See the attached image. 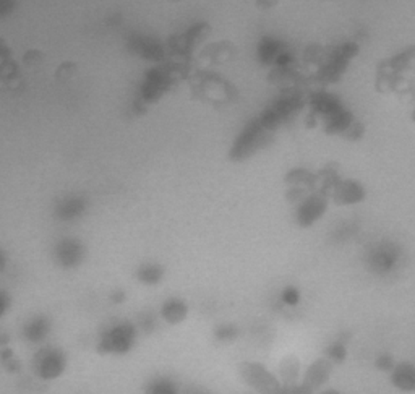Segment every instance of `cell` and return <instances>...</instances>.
<instances>
[{
	"mask_svg": "<svg viewBox=\"0 0 415 394\" xmlns=\"http://www.w3.org/2000/svg\"><path fill=\"white\" fill-rule=\"evenodd\" d=\"M404 260H406V255H404L401 243L391 239H381L378 242H373L365 252L366 269L380 278L396 274L404 265Z\"/></svg>",
	"mask_w": 415,
	"mask_h": 394,
	"instance_id": "obj_1",
	"label": "cell"
},
{
	"mask_svg": "<svg viewBox=\"0 0 415 394\" xmlns=\"http://www.w3.org/2000/svg\"><path fill=\"white\" fill-rule=\"evenodd\" d=\"M240 378L247 386L258 394H281L284 385L260 362H242L239 365Z\"/></svg>",
	"mask_w": 415,
	"mask_h": 394,
	"instance_id": "obj_2",
	"label": "cell"
},
{
	"mask_svg": "<svg viewBox=\"0 0 415 394\" xmlns=\"http://www.w3.org/2000/svg\"><path fill=\"white\" fill-rule=\"evenodd\" d=\"M135 343H137V329H135L132 323L123 322L114 324V326L102 334L96 350L101 355H122L130 352Z\"/></svg>",
	"mask_w": 415,
	"mask_h": 394,
	"instance_id": "obj_3",
	"label": "cell"
},
{
	"mask_svg": "<svg viewBox=\"0 0 415 394\" xmlns=\"http://www.w3.org/2000/svg\"><path fill=\"white\" fill-rule=\"evenodd\" d=\"M67 369V355L58 348H41L33 357L35 374L44 381L57 380Z\"/></svg>",
	"mask_w": 415,
	"mask_h": 394,
	"instance_id": "obj_4",
	"label": "cell"
},
{
	"mask_svg": "<svg viewBox=\"0 0 415 394\" xmlns=\"http://www.w3.org/2000/svg\"><path fill=\"white\" fill-rule=\"evenodd\" d=\"M333 362L330 359H326V357L316 359L305 371L304 380H302L300 385L302 390L306 394L316 393L325 383H328V380H330V376L333 374Z\"/></svg>",
	"mask_w": 415,
	"mask_h": 394,
	"instance_id": "obj_5",
	"label": "cell"
},
{
	"mask_svg": "<svg viewBox=\"0 0 415 394\" xmlns=\"http://www.w3.org/2000/svg\"><path fill=\"white\" fill-rule=\"evenodd\" d=\"M328 208V195L323 193H314L309 195L302 201L299 210H297V222L302 227H309L320 220L325 215Z\"/></svg>",
	"mask_w": 415,
	"mask_h": 394,
	"instance_id": "obj_6",
	"label": "cell"
},
{
	"mask_svg": "<svg viewBox=\"0 0 415 394\" xmlns=\"http://www.w3.org/2000/svg\"><path fill=\"white\" fill-rule=\"evenodd\" d=\"M365 195L366 193H365L364 185L357 182V180H350V179L339 180L331 193L334 203L342 205V206L362 203V201L365 200Z\"/></svg>",
	"mask_w": 415,
	"mask_h": 394,
	"instance_id": "obj_7",
	"label": "cell"
},
{
	"mask_svg": "<svg viewBox=\"0 0 415 394\" xmlns=\"http://www.w3.org/2000/svg\"><path fill=\"white\" fill-rule=\"evenodd\" d=\"M56 257L63 268H77L85 258V247L77 239H63L56 247Z\"/></svg>",
	"mask_w": 415,
	"mask_h": 394,
	"instance_id": "obj_8",
	"label": "cell"
},
{
	"mask_svg": "<svg viewBox=\"0 0 415 394\" xmlns=\"http://www.w3.org/2000/svg\"><path fill=\"white\" fill-rule=\"evenodd\" d=\"M391 385L401 393H415V364L414 362H397L390 374Z\"/></svg>",
	"mask_w": 415,
	"mask_h": 394,
	"instance_id": "obj_9",
	"label": "cell"
},
{
	"mask_svg": "<svg viewBox=\"0 0 415 394\" xmlns=\"http://www.w3.org/2000/svg\"><path fill=\"white\" fill-rule=\"evenodd\" d=\"M161 317L169 324H180L188 317V305L182 299H167L161 307Z\"/></svg>",
	"mask_w": 415,
	"mask_h": 394,
	"instance_id": "obj_10",
	"label": "cell"
},
{
	"mask_svg": "<svg viewBox=\"0 0 415 394\" xmlns=\"http://www.w3.org/2000/svg\"><path fill=\"white\" fill-rule=\"evenodd\" d=\"M49 329H51L49 319L44 317H36L31 319V322L26 323L23 334L30 343H42L47 334H49Z\"/></svg>",
	"mask_w": 415,
	"mask_h": 394,
	"instance_id": "obj_11",
	"label": "cell"
},
{
	"mask_svg": "<svg viewBox=\"0 0 415 394\" xmlns=\"http://www.w3.org/2000/svg\"><path fill=\"white\" fill-rule=\"evenodd\" d=\"M164 278V268L158 263H147L142 265L137 271V279L142 284L147 286H156L159 284Z\"/></svg>",
	"mask_w": 415,
	"mask_h": 394,
	"instance_id": "obj_12",
	"label": "cell"
},
{
	"mask_svg": "<svg viewBox=\"0 0 415 394\" xmlns=\"http://www.w3.org/2000/svg\"><path fill=\"white\" fill-rule=\"evenodd\" d=\"M415 62V46H409L406 49L399 51L396 56H392L390 61H388V65L392 72L402 73L406 72L409 67Z\"/></svg>",
	"mask_w": 415,
	"mask_h": 394,
	"instance_id": "obj_13",
	"label": "cell"
},
{
	"mask_svg": "<svg viewBox=\"0 0 415 394\" xmlns=\"http://www.w3.org/2000/svg\"><path fill=\"white\" fill-rule=\"evenodd\" d=\"M144 394H179V388L167 378H156V380L148 383Z\"/></svg>",
	"mask_w": 415,
	"mask_h": 394,
	"instance_id": "obj_14",
	"label": "cell"
},
{
	"mask_svg": "<svg viewBox=\"0 0 415 394\" xmlns=\"http://www.w3.org/2000/svg\"><path fill=\"white\" fill-rule=\"evenodd\" d=\"M281 369L285 385H297L300 362L295 357H285L281 364Z\"/></svg>",
	"mask_w": 415,
	"mask_h": 394,
	"instance_id": "obj_15",
	"label": "cell"
},
{
	"mask_svg": "<svg viewBox=\"0 0 415 394\" xmlns=\"http://www.w3.org/2000/svg\"><path fill=\"white\" fill-rule=\"evenodd\" d=\"M325 357L330 359L333 364H342L347 359V345L344 341H336V343L330 344L325 350Z\"/></svg>",
	"mask_w": 415,
	"mask_h": 394,
	"instance_id": "obj_16",
	"label": "cell"
},
{
	"mask_svg": "<svg viewBox=\"0 0 415 394\" xmlns=\"http://www.w3.org/2000/svg\"><path fill=\"white\" fill-rule=\"evenodd\" d=\"M289 184H295V185H306V187H314L315 182L318 180L316 175L310 174L309 170L305 169H295L292 172L287 174V177H285Z\"/></svg>",
	"mask_w": 415,
	"mask_h": 394,
	"instance_id": "obj_17",
	"label": "cell"
},
{
	"mask_svg": "<svg viewBox=\"0 0 415 394\" xmlns=\"http://www.w3.org/2000/svg\"><path fill=\"white\" fill-rule=\"evenodd\" d=\"M83 211V201L82 200H66V203L58 206V216L62 220H72V217L80 216V212Z\"/></svg>",
	"mask_w": 415,
	"mask_h": 394,
	"instance_id": "obj_18",
	"label": "cell"
},
{
	"mask_svg": "<svg viewBox=\"0 0 415 394\" xmlns=\"http://www.w3.org/2000/svg\"><path fill=\"white\" fill-rule=\"evenodd\" d=\"M0 364L10 374H18L21 370V362L15 357L12 349H2V352H0Z\"/></svg>",
	"mask_w": 415,
	"mask_h": 394,
	"instance_id": "obj_19",
	"label": "cell"
},
{
	"mask_svg": "<svg viewBox=\"0 0 415 394\" xmlns=\"http://www.w3.org/2000/svg\"><path fill=\"white\" fill-rule=\"evenodd\" d=\"M397 365V362L395 359V355L390 352H381L376 355L375 359V367L378 369L383 374H391L395 370V367Z\"/></svg>",
	"mask_w": 415,
	"mask_h": 394,
	"instance_id": "obj_20",
	"label": "cell"
},
{
	"mask_svg": "<svg viewBox=\"0 0 415 394\" xmlns=\"http://www.w3.org/2000/svg\"><path fill=\"white\" fill-rule=\"evenodd\" d=\"M281 299H283V302L285 303V305L295 307L300 302V291L297 289V287H294V286H287L283 291Z\"/></svg>",
	"mask_w": 415,
	"mask_h": 394,
	"instance_id": "obj_21",
	"label": "cell"
},
{
	"mask_svg": "<svg viewBox=\"0 0 415 394\" xmlns=\"http://www.w3.org/2000/svg\"><path fill=\"white\" fill-rule=\"evenodd\" d=\"M214 336L218 341H223V343H228V341H233L237 336V328L233 324H223V326H218L216 331H214Z\"/></svg>",
	"mask_w": 415,
	"mask_h": 394,
	"instance_id": "obj_22",
	"label": "cell"
},
{
	"mask_svg": "<svg viewBox=\"0 0 415 394\" xmlns=\"http://www.w3.org/2000/svg\"><path fill=\"white\" fill-rule=\"evenodd\" d=\"M112 302H117V303H122L123 300H125V294H123L122 291H116L114 294H112Z\"/></svg>",
	"mask_w": 415,
	"mask_h": 394,
	"instance_id": "obj_23",
	"label": "cell"
},
{
	"mask_svg": "<svg viewBox=\"0 0 415 394\" xmlns=\"http://www.w3.org/2000/svg\"><path fill=\"white\" fill-rule=\"evenodd\" d=\"M0 300H2V310H0V315H5V312H7V308H8V300H7V297H5L4 292L0 294Z\"/></svg>",
	"mask_w": 415,
	"mask_h": 394,
	"instance_id": "obj_24",
	"label": "cell"
},
{
	"mask_svg": "<svg viewBox=\"0 0 415 394\" xmlns=\"http://www.w3.org/2000/svg\"><path fill=\"white\" fill-rule=\"evenodd\" d=\"M187 394H206L204 391H199V390H192V391H188Z\"/></svg>",
	"mask_w": 415,
	"mask_h": 394,
	"instance_id": "obj_25",
	"label": "cell"
},
{
	"mask_svg": "<svg viewBox=\"0 0 415 394\" xmlns=\"http://www.w3.org/2000/svg\"><path fill=\"white\" fill-rule=\"evenodd\" d=\"M412 120L415 122V110H414V113H412Z\"/></svg>",
	"mask_w": 415,
	"mask_h": 394,
	"instance_id": "obj_26",
	"label": "cell"
}]
</instances>
